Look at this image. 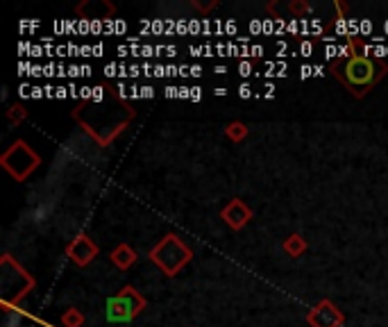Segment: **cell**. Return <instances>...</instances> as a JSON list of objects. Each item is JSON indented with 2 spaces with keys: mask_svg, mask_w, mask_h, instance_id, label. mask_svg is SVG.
Segmentation results:
<instances>
[{
  "mask_svg": "<svg viewBox=\"0 0 388 327\" xmlns=\"http://www.w3.org/2000/svg\"><path fill=\"white\" fill-rule=\"evenodd\" d=\"M282 248L286 254H291V257H300V254H304V250H306V241L302 239V234H291L284 239Z\"/></svg>",
  "mask_w": 388,
  "mask_h": 327,
  "instance_id": "obj_12",
  "label": "cell"
},
{
  "mask_svg": "<svg viewBox=\"0 0 388 327\" xmlns=\"http://www.w3.org/2000/svg\"><path fill=\"white\" fill-rule=\"evenodd\" d=\"M329 71H331V75L336 78L352 96L364 98L386 78L388 64L382 61V59H375V57L350 54V57L334 59Z\"/></svg>",
  "mask_w": 388,
  "mask_h": 327,
  "instance_id": "obj_2",
  "label": "cell"
},
{
  "mask_svg": "<svg viewBox=\"0 0 388 327\" xmlns=\"http://www.w3.org/2000/svg\"><path fill=\"white\" fill-rule=\"evenodd\" d=\"M105 314L110 323H132L143 309H146V298L134 286H123L119 293L107 298Z\"/></svg>",
  "mask_w": 388,
  "mask_h": 327,
  "instance_id": "obj_6",
  "label": "cell"
},
{
  "mask_svg": "<svg viewBox=\"0 0 388 327\" xmlns=\"http://www.w3.org/2000/svg\"><path fill=\"white\" fill-rule=\"evenodd\" d=\"M0 164H3V168L10 173L16 182H25L39 168L41 157L30 148L28 141L19 139L0 154Z\"/></svg>",
  "mask_w": 388,
  "mask_h": 327,
  "instance_id": "obj_5",
  "label": "cell"
},
{
  "mask_svg": "<svg viewBox=\"0 0 388 327\" xmlns=\"http://www.w3.org/2000/svg\"><path fill=\"white\" fill-rule=\"evenodd\" d=\"M221 218L232 230H243L252 221V209L243 203L241 198H232L227 205L221 209Z\"/></svg>",
  "mask_w": 388,
  "mask_h": 327,
  "instance_id": "obj_9",
  "label": "cell"
},
{
  "mask_svg": "<svg viewBox=\"0 0 388 327\" xmlns=\"http://www.w3.org/2000/svg\"><path fill=\"white\" fill-rule=\"evenodd\" d=\"M0 284H3V307L21 303L34 289V277L21 263H16L12 254H3L0 259Z\"/></svg>",
  "mask_w": 388,
  "mask_h": 327,
  "instance_id": "obj_4",
  "label": "cell"
},
{
  "mask_svg": "<svg viewBox=\"0 0 388 327\" xmlns=\"http://www.w3.org/2000/svg\"><path fill=\"white\" fill-rule=\"evenodd\" d=\"M61 325L64 327H82L84 325V314L77 307H70L61 314Z\"/></svg>",
  "mask_w": 388,
  "mask_h": 327,
  "instance_id": "obj_14",
  "label": "cell"
},
{
  "mask_svg": "<svg viewBox=\"0 0 388 327\" xmlns=\"http://www.w3.org/2000/svg\"><path fill=\"white\" fill-rule=\"evenodd\" d=\"M25 116H28V109H25L23 105H12L10 109H7V118H10L12 125L21 123Z\"/></svg>",
  "mask_w": 388,
  "mask_h": 327,
  "instance_id": "obj_15",
  "label": "cell"
},
{
  "mask_svg": "<svg viewBox=\"0 0 388 327\" xmlns=\"http://www.w3.org/2000/svg\"><path fill=\"white\" fill-rule=\"evenodd\" d=\"M70 116L98 145L105 148L134 121L137 109L114 87H94L73 107Z\"/></svg>",
  "mask_w": 388,
  "mask_h": 327,
  "instance_id": "obj_1",
  "label": "cell"
},
{
  "mask_svg": "<svg viewBox=\"0 0 388 327\" xmlns=\"http://www.w3.org/2000/svg\"><path fill=\"white\" fill-rule=\"evenodd\" d=\"M191 5H193L195 9H200V12H202V14H207V12H209V9H211V7H216V5H218V3H216V0H211V3H209V5H202V3H197V0H193V3H191Z\"/></svg>",
  "mask_w": 388,
  "mask_h": 327,
  "instance_id": "obj_17",
  "label": "cell"
},
{
  "mask_svg": "<svg viewBox=\"0 0 388 327\" xmlns=\"http://www.w3.org/2000/svg\"><path fill=\"white\" fill-rule=\"evenodd\" d=\"M225 134H227V139L234 141V143H241V141H246L248 139V125L246 123H241V121H232L227 123V127H225Z\"/></svg>",
  "mask_w": 388,
  "mask_h": 327,
  "instance_id": "obj_13",
  "label": "cell"
},
{
  "mask_svg": "<svg viewBox=\"0 0 388 327\" xmlns=\"http://www.w3.org/2000/svg\"><path fill=\"white\" fill-rule=\"evenodd\" d=\"M77 7H82V9H91L84 18H110L114 16L116 12V7L110 5V3H103V0H87V3L82 5H77Z\"/></svg>",
  "mask_w": 388,
  "mask_h": 327,
  "instance_id": "obj_11",
  "label": "cell"
},
{
  "mask_svg": "<svg viewBox=\"0 0 388 327\" xmlns=\"http://www.w3.org/2000/svg\"><path fill=\"white\" fill-rule=\"evenodd\" d=\"M306 323L311 327H341L345 323V314H343L331 300H320V303L306 314Z\"/></svg>",
  "mask_w": 388,
  "mask_h": 327,
  "instance_id": "obj_7",
  "label": "cell"
},
{
  "mask_svg": "<svg viewBox=\"0 0 388 327\" xmlns=\"http://www.w3.org/2000/svg\"><path fill=\"white\" fill-rule=\"evenodd\" d=\"M110 259H112V263H114V266L119 268V270H128V268L134 266V263H137L139 254H137V250L132 248V245L119 243V245H116V248L112 250Z\"/></svg>",
  "mask_w": 388,
  "mask_h": 327,
  "instance_id": "obj_10",
  "label": "cell"
},
{
  "mask_svg": "<svg viewBox=\"0 0 388 327\" xmlns=\"http://www.w3.org/2000/svg\"><path fill=\"white\" fill-rule=\"evenodd\" d=\"M288 9H291V14H295V16L311 14V5H309V3H304V0H295V3L288 5Z\"/></svg>",
  "mask_w": 388,
  "mask_h": 327,
  "instance_id": "obj_16",
  "label": "cell"
},
{
  "mask_svg": "<svg viewBox=\"0 0 388 327\" xmlns=\"http://www.w3.org/2000/svg\"><path fill=\"white\" fill-rule=\"evenodd\" d=\"M148 257L166 277H175L193 259V250L177 234H166L157 245H152Z\"/></svg>",
  "mask_w": 388,
  "mask_h": 327,
  "instance_id": "obj_3",
  "label": "cell"
},
{
  "mask_svg": "<svg viewBox=\"0 0 388 327\" xmlns=\"http://www.w3.org/2000/svg\"><path fill=\"white\" fill-rule=\"evenodd\" d=\"M98 252H100L98 243L91 239V236H87V234H77L75 239L66 245L68 259L73 261L75 266H80V268L89 266V263H91L98 257Z\"/></svg>",
  "mask_w": 388,
  "mask_h": 327,
  "instance_id": "obj_8",
  "label": "cell"
}]
</instances>
